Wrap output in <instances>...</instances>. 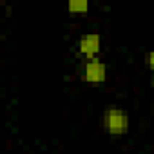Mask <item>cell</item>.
<instances>
[{"mask_svg":"<svg viewBox=\"0 0 154 154\" xmlns=\"http://www.w3.org/2000/svg\"><path fill=\"white\" fill-rule=\"evenodd\" d=\"M102 127L109 136H125L131 129V116L123 107L109 105L102 112Z\"/></svg>","mask_w":154,"mask_h":154,"instance_id":"cell-1","label":"cell"},{"mask_svg":"<svg viewBox=\"0 0 154 154\" xmlns=\"http://www.w3.org/2000/svg\"><path fill=\"white\" fill-rule=\"evenodd\" d=\"M107 63L98 56V58H91V60H84L82 67H80V78L85 84H103L107 80Z\"/></svg>","mask_w":154,"mask_h":154,"instance_id":"cell-2","label":"cell"},{"mask_svg":"<svg viewBox=\"0 0 154 154\" xmlns=\"http://www.w3.org/2000/svg\"><path fill=\"white\" fill-rule=\"evenodd\" d=\"M76 51H78L85 60L98 58V54L102 51V35L96 33V31L80 35V38L76 40Z\"/></svg>","mask_w":154,"mask_h":154,"instance_id":"cell-3","label":"cell"},{"mask_svg":"<svg viewBox=\"0 0 154 154\" xmlns=\"http://www.w3.org/2000/svg\"><path fill=\"white\" fill-rule=\"evenodd\" d=\"M89 2L87 0H69L67 2V13L69 15H84L89 11Z\"/></svg>","mask_w":154,"mask_h":154,"instance_id":"cell-4","label":"cell"},{"mask_svg":"<svg viewBox=\"0 0 154 154\" xmlns=\"http://www.w3.org/2000/svg\"><path fill=\"white\" fill-rule=\"evenodd\" d=\"M147 65H149V69L154 72V47L147 53Z\"/></svg>","mask_w":154,"mask_h":154,"instance_id":"cell-5","label":"cell"},{"mask_svg":"<svg viewBox=\"0 0 154 154\" xmlns=\"http://www.w3.org/2000/svg\"><path fill=\"white\" fill-rule=\"evenodd\" d=\"M152 82H154V72H152Z\"/></svg>","mask_w":154,"mask_h":154,"instance_id":"cell-6","label":"cell"}]
</instances>
